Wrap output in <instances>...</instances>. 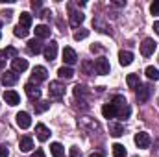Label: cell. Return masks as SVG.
I'll return each instance as SVG.
<instances>
[{
    "instance_id": "7bdbcfd3",
    "label": "cell",
    "mask_w": 159,
    "mask_h": 157,
    "mask_svg": "<svg viewBox=\"0 0 159 157\" xmlns=\"http://www.w3.org/2000/svg\"><path fill=\"white\" fill-rule=\"evenodd\" d=\"M41 6H43V4H41L39 0H34V2H32V7H34V9H41Z\"/></svg>"
},
{
    "instance_id": "60d3db41",
    "label": "cell",
    "mask_w": 159,
    "mask_h": 157,
    "mask_svg": "<svg viewBox=\"0 0 159 157\" xmlns=\"http://www.w3.org/2000/svg\"><path fill=\"white\" fill-rule=\"evenodd\" d=\"M91 52L94 54V52H102V46L100 44H91Z\"/></svg>"
},
{
    "instance_id": "ba28073f",
    "label": "cell",
    "mask_w": 159,
    "mask_h": 157,
    "mask_svg": "<svg viewBox=\"0 0 159 157\" xmlns=\"http://www.w3.org/2000/svg\"><path fill=\"white\" fill-rule=\"evenodd\" d=\"M43 54H44V57H46L48 61H54L56 56H57V43H56V41H50V44L44 46Z\"/></svg>"
},
{
    "instance_id": "d4e9b609",
    "label": "cell",
    "mask_w": 159,
    "mask_h": 157,
    "mask_svg": "<svg viewBox=\"0 0 159 157\" xmlns=\"http://www.w3.org/2000/svg\"><path fill=\"white\" fill-rule=\"evenodd\" d=\"M57 76L61 79H70L72 76H74V70L70 69V67H61L59 70H57Z\"/></svg>"
},
{
    "instance_id": "cb8c5ba5",
    "label": "cell",
    "mask_w": 159,
    "mask_h": 157,
    "mask_svg": "<svg viewBox=\"0 0 159 157\" xmlns=\"http://www.w3.org/2000/svg\"><path fill=\"white\" fill-rule=\"evenodd\" d=\"M50 152H52L54 157H65V148L59 142H52L50 144Z\"/></svg>"
},
{
    "instance_id": "52a82bcc",
    "label": "cell",
    "mask_w": 159,
    "mask_h": 157,
    "mask_svg": "<svg viewBox=\"0 0 159 157\" xmlns=\"http://www.w3.org/2000/svg\"><path fill=\"white\" fill-rule=\"evenodd\" d=\"M17 124H19V128H22V129H28L30 126H32V117H30V113H26V111H20V113H17Z\"/></svg>"
},
{
    "instance_id": "6da1fadb",
    "label": "cell",
    "mask_w": 159,
    "mask_h": 157,
    "mask_svg": "<svg viewBox=\"0 0 159 157\" xmlns=\"http://www.w3.org/2000/svg\"><path fill=\"white\" fill-rule=\"evenodd\" d=\"M111 104L115 105V111H117V117L119 118H128L131 115V109H129V105H128L124 96H115Z\"/></svg>"
},
{
    "instance_id": "d6a6232c",
    "label": "cell",
    "mask_w": 159,
    "mask_h": 157,
    "mask_svg": "<svg viewBox=\"0 0 159 157\" xmlns=\"http://www.w3.org/2000/svg\"><path fill=\"white\" fill-rule=\"evenodd\" d=\"M85 37H89V30H85V28H80L78 32L74 34V39L76 41H81V39H85Z\"/></svg>"
},
{
    "instance_id": "4fadbf2b",
    "label": "cell",
    "mask_w": 159,
    "mask_h": 157,
    "mask_svg": "<svg viewBox=\"0 0 159 157\" xmlns=\"http://www.w3.org/2000/svg\"><path fill=\"white\" fill-rule=\"evenodd\" d=\"M35 133H37V139H39L41 142H44V141L50 139V129L44 124H37L35 126Z\"/></svg>"
},
{
    "instance_id": "2e32d148",
    "label": "cell",
    "mask_w": 159,
    "mask_h": 157,
    "mask_svg": "<svg viewBox=\"0 0 159 157\" xmlns=\"http://www.w3.org/2000/svg\"><path fill=\"white\" fill-rule=\"evenodd\" d=\"M44 48H43V44H41V41L39 39H32V41H28V52L30 54H41Z\"/></svg>"
},
{
    "instance_id": "4dcf8cb0",
    "label": "cell",
    "mask_w": 159,
    "mask_h": 157,
    "mask_svg": "<svg viewBox=\"0 0 159 157\" xmlns=\"http://www.w3.org/2000/svg\"><path fill=\"white\" fill-rule=\"evenodd\" d=\"M144 74H146L150 79H154V81H157V79H159V70L156 69V67H146Z\"/></svg>"
},
{
    "instance_id": "5b68a950",
    "label": "cell",
    "mask_w": 159,
    "mask_h": 157,
    "mask_svg": "<svg viewBox=\"0 0 159 157\" xmlns=\"http://www.w3.org/2000/svg\"><path fill=\"white\" fill-rule=\"evenodd\" d=\"M133 141H135V144H137L139 148H143V150H144V148H148V146H150V142H152V139H150V135H148L146 131H139V133L135 135V139H133Z\"/></svg>"
},
{
    "instance_id": "8d00e7d4",
    "label": "cell",
    "mask_w": 159,
    "mask_h": 157,
    "mask_svg": "<svg viewBox=\"0 0 159 157\" xmlns=\"http://www.w3.org/2000/svg\"><path fill=\"white\" fill-rule=\"evenodd\" d=\"M6 59H7L6 50H0V70H2V69H4V65H6Z\"/></svg>"
},
{
    "instance_id": "277c9868",
    "label": "cell",
    "mask_w": 159,
    "mask_h": 157,
    "mask_svg": "<svg viewBox=\"0 0 159 157\" xmlns=\"http://www.w3.org/2000/svg\"><path fill=\"white\" fill-rule=\"evenodd\" d=\"M156 46H157V43L154 39H144L141 43V54H143L144 57H150V56L156 52Z\"/></svg>"
},
{
    "instance_id": "7a4b0ae2",
    "label": "cell",
    "mask_w": 159,
    "mask_h": 157,
    "mask_svg": "<svg viewBox=\"0 0 159 157\" xmlns=\"http://www.w3.org/2000/svg\"><path fill=\"white\" fill-rule=\"evenodd\" d=\"M48 94H50V98H56V100L63 98V94H65V85H63L61 81H50Z\"/></svg>"
},
{
    "instance_id": "1f68e13d",
    "label": "cell",
    "mask_w": 159,
    "mask_h": 157,
    "mask_svg": "<svg viewBox=\"0 0 159 157\" xmlns=\"http://www.w3.org/2000/svg\"><path fill=\"white\" fill-rule=\"evenodd\" d=\"M93 26H94V28H98V32H102V34H109V28H107L102 20H98V19H96V20H93Z\"/></svg>"
},
{
    "instance_id": "836d02e7",
    "label": "cell",
    "mask_w": 159,
    "mask_h": 157,
    "mask_svg": "<svg viewBox=\"0 0 159 157\" xmlns=\"http://www.w3.org/2000/svg\"><path fill=\"white\" fill-rule=\"evenodd\" d=\"M28 32H30V30H26V28H22V26H17L13 34H15L17 37H20V39H22V37H26V35H28Z\"/></svg>"
},
{
    "instance_id": "7c38bea8",
    "label": "cell",
    "mask_w": 159,
    "mask_h": 157,
    "mask_svg": "<svg viewBox=\"0 0 159 157\" xmlns=\"http://www.w3.org/2000/svg\"><path fill=\"white\" fill-rule=\"evenodd\" d=\"M4 100H6L7 105H17V104H20V96H19V92H15V91H6V92H4Z\"/></svg>"
},
{
    "instance_id": "e0dca14e",
    "label": "cell",
    "mask_w": 159,
    "mask_h": 157,
    "mask_svg": "<svg viewBox=\"0 0 159 157\" xmlns=\"http://www.w3.org/2000/svg\"><path fill=\"white\" fill-rule=\"evenodd\" d=\"M150 94H152V89L148 85H141V89L137 91V100L139 102H146L150 98Z\"/></svg>"
},
{
    "instance_id": "8992f818",
    "label": "cell",
    "mask_w": 159,
    "mask_h": 157,
    "mask_svg": "<svg viewBox=\"0 0 159 157\" xmlns=\"http://www.w3.org/2000/svg\"><path fill=\"white\" fill-rule=\"evenodd\" d=\"M24 91H26V94H28V98H30L32 102L37 104L41 100V91L34 85V83H26V85H24Z\"/></svg>"
},
{
    "instance_id": "ee69618b",
    "label": "cell",
    "mask_w": 159,
    "mask_h": 157,
    "mask_svg": "<svg viewBox=\"0 0 159 157\" xmlns=\"http://www.w3.org/2000/svg\"><path fill=\"white\" fill-rule=\"evenodd\" d=\"M154 32L159 35V20H156V22H154Z\"/></svg>"
},
{
    "instance_id": "484cf974",
    "label": "cell",
    "mask_w": 159,
    "mask_h": 157,
    "mask_svg": "<svg viewBox=\"0 0 159 157\" xmlns=\"http://www.w3.org/2000/svg\"><path fill=\"white\" fill-rule=\"evenodd\" d=\"M126 83H128L129 89H139V85H141V81H139V76H137V74H128Z\"/></svg>"
},
{
    "instance_id": "603a6c76",
    "label": "cell",
    "mask_w": 159,
    "mask_h": 157,
    "mask_svg": "<svg viewBox=\"0 0 159 157\" xmlns=\"http://www.w3.org/2000/svg\"><path fill=\"white\" fill-rule=\"evenodd\" d=\"M102 115H104V118H115L117 117L115 105H113V104H106V105L102 107Z\"/></svg>"
},
{
    "instance_id": "ac0fdd59",
    "label": "cell",
    "mask_w": 159,
    "mask_h": 157,
    "mask_svg": "<svg viewBox=\"0 0 159 157\" xmlns=\"http://www.w3.org/2000/svg\"><path fill=\"white\" fill-rule=\"evenodd\" d=\"M83 19H85V17H83L80 11H74V9L70 7V26H72V28H78L80 24L83 22Z\"/></svg>"
},
{
    "instance_id": "3957f363",
    "label": "cell",
    "mask_w": 159,
    "mask_h": 157,
    "mask_svg": "<svg viewBox=\"0 0 159 157\" xmlns=\"http://www.w3.org/2000/svg\"><path fill=\"white\" fill-rule=\"evenodd\" d=\"M109 70H111V67H109V61H107L106 57H98V59L94 61V72H96V74L106 76V74H109Z\"/></svg>"
},
{
    "instance_id": "7402d4cb",
    "label": "cell",
    "mask_w": 159,
    "mask_h": 157,
    "mask_svg": "<svg viewBox=\"0 0 159 157\" xmlns=\"http://www.w3.org/2000/svg\"><path fill=\"white\" fill-rule=\"evenodd\" d=\"M19 26H22V28H26V30L32 26V15H30L28 11L20 13V19H19Z\"/></svg>"
},
{
    "instance_id": "f1b7e54d",
    "label": "cell",
    "mask_w": 159,
    "mask_h": 157,
    "mask_svg": "<svg viewBox=\"0 0 159 157\" xmlns=\"http://www.w3.org/2000/svg\"><path fill=\"white\" fill-rule=\"evenodd\" d=\"M111 148H113V157H126L128 155V154H126V148H124L122 144H119V142L113 144Z\"/></svg>"
},
{
    "instance_id": "9c48e42d",
    "label": "cell",
    "mask_w": 159,
    "mask_h": 157,
    "mask_svg": "<svg viewBox=\"0 0 159 157\" xmlns=\"http://www.w3.org/2000/svg\"><path fill=\"white\" fill-rule=\"evenodd\" d=\"M63 61L67 63V67H70V65H74L76 61H78V56H76V52L72 50V48H65L63 50Z\"/></svg>"
},
{
    "instance_id": "f546056e",
    "label": "cell",
    "mask_w": 159,
    "mask_h": 157,
    "mask_svg": "<svg viewBox=\"0 0 159 157\" xmlns=\"http://www.w3.org/2000/svg\"><path fill=\"white\" fill-rule=\"evenodd\" d=\"M34 105H35V113H44V111L50 109V102H44V100H39V102L34 104Z\"/></svg>"
},
{
    "instance_id": "f35d334b",
    "label": "cell",
    "mask_w": 159,
    "mask_h": 157,
    "mask_svg": "<svg viewBox=\"0 0 159 157\" xmlns=\"http://www.w3.org/2000/svg\"><path fill=\"white\" fill-rule=\"evenodd\" d=\"M0 15H2L6 20H9V19H11V15H13V11H11V9H7V11H2Z\"/></svg>"
},
{
    "instance_id": "83f0119b",
    "label": "cell",
    "mask_w": 159,
    "mask_h": 157,
    "mask_svg": "<svg viewBox=\"0 0 159 157\" xmlns=\"http://www.w3.org/2000/svg\"><path fill=\"white\" fill-rule=\"evenodd\" d=\"M74 96L76 98H85V96H89V89L87 87H83V85H76L74 87Z\"/></svg>"
},
{
    "instance_id": "ab89813d",
    "label": "cell",
    "mask_w": 159,
    "mask_h": 157,
    "mask_svg": "<svg viewBox=\"0 0 159 157\" xmlns=\"http://www.w3.org/2000/svg\"><path fill=\"white\" fill-rule=\"evenodd\" d=\"M7 155H9L7 148H6V146H0V157H7Z\"/></svg>"
},
{
    "instance_id": "9a60e30c",
    "label": "cell",
    "mask_w": 159,
    "mask_h": 157,
    "mask_svg": "<svg viewBox=\"0 0 159 157\" xmlns=\"http://www.w3.org/2000/svg\"><path fill=\"white\" fill-rule=\"evenodd\" d=\"M46 76H48V72H46L44 67H34V72H32V79L34 81H44Z\"/></svg>"
},
{
    "instance_id": "bcb514c9",
    "label": "cell",
    "mask_w": 159,
    "mask_h": 157,
    "mask_svg": "<svg viewBox=\"0 0 159 157\" xmlns=\"http://www.w3.org/2000/svg\"><path fill=\"white\" fill-rule=\"evenodd\" d=\"M0 28H2V22H0Z\"/></svg>"
},
{
    "instance_id": "ffe728a7",
    "label": "cell",
    "mask_w": 159,
    "mask_h": 157,
    "mask_svg": "<svg viewBox=\"0 0 159 157\" xmlns=\"http://www.w3.org/2000/svg\"><path fill=\"white\" fill-rule=\"evenodd\" d=\"M19 148H20V152H30V150L34 148V141H32L30 137H20Z\"/></svg>"
},
{
    "instance_id": "f6af8a7d",
    "label": "cell",
    "mask_w": 159,
    "mask_h": 157,
    "mask_svg": "<svg viewBox=\"0 0 159 157\" xmlns=\"http://www.w3.org/2000/svg\"><path fill=\"white\" fill-rule=\"evenodd\" d=\"M89 157H104V155H102V154H91Z\"/></svg>"
},
{
    "instance_id": "74e56055",
    "label": "cell",
    "mask_w": 159,
    "mask_h": 157,
    "mask_svg": "<svg viewBox=\"0 0 159 157\" xmlns=\"http://www.w3.org/2000/svg\"><path fill=\"white\" fill-rule=\"evenodd\" d=\"M69 154H70V157H81V152H80L76 146H72V148L69 150Z\"/></svg>"
},
{
    "instance_id": "5bb4252c",
    "label": "cell",
    "mask_w": 159,
    "mask_h": 157,
    "mask_svg": "<svg viewBox=\"0 0 159 157\" xmlns=\"http://www.w3.org/2000/svg\"><path fill=\"white\" fill-rule=\"evenodd\" d=\"M119 63L122 65V67L131 65V63H133V54L128 52V50H120L119 52Z\"/></svg>"
},
{
    "instance_id": "8fae6325",
    "label": "cell",
    "mask_w": 159,
    "mask_h": 157,
    "mask_svg": "<svg viewBox=\"0 0 159 157\" xmlns=\"http://www.w3.org/2000/svg\"><path fill=\"white\" fill-rule=\"evenodd\" d=\"M11 67H13V72H24L26 69H28V61L26 59H22V57H15L13 61H11Z\"/></svg>"
},
{
    "instance_id": "e575fe53",
    "label": "cell",
    "mask_w": 159,
    "mask_h": 157,
    "mask_svg": "<svg viewBox=\"0 0 159 157\" xmlns=\"http://www.w3.org/2000/svg\"><path fill=\"white\" fill-rule=\"evenodd\" d=\"M150 13H152V15H159V0H154V2H152Z\"/></svg>"
},
{
    "instance_id": "30bf717a",
    "label": "cell",
    "mask_w": 159,
    "mask_h": 157,
    "mask_svg": "<svg viewBox=\"0 0 159 157\" xmlns=\"http://www.w3.org/2000/svg\"><path fill=\"white\" fill-rule=\"evenodd\" d=\"M17 81H19V74H17V72H13V70L2 72V83H4V85H15Z\"/></svg>"
},
{
    "instance_id": "b9f144b4",
    "label": "cell",
    "mask_w": 159,
    "mask_h": 157,
    "mask_svg": "<svg viewBox=\"0 0 159 157\" xmlns=\"http://www.w3.org/2000/svg\"><path fill=\"white\" fill-rule=\"evenodd\" d=\"M32 157H44V152H43V150H35V152H34V154H32Z\"/></svg>"
},
{
    "instance_id": "d6986e66",
    "label": "cell",
    "mask_w": 159,
    "mask_h": 157,
    "mask_svg": "<svg viewBox=\"0 0 159 157\" xmlns=\"http://www.w3.org/2000/svg\"><path fill=\"white\" fill-rule=\"evenodd\" d=\"M35 37H37V39H46V37H50V28H48L46 24L35 26Z\"/></svg>"
},
{
    "instance_id": "4316f807",
    "label": "cell",
    "mask_w": 159,
    "mask_h": 157,
    "mask_svg": "<svg viewBox=\"0 0 159 157\" xmlns=\"http://www.w3.org/2000/svg\"><path fill=\"white\" fill-rule=\"evenodd\" d=\"M81 72H83V74H94V63L89 61V59H85V61L81 63Z\"/></svg>"
},
{
    "instance_id": "44dd1931",
    "label": "cell",
    "mask_w": 159,
    "mask_h": 157,
    "mask_svg": "<svg viewBox=\"0 0 159 157\" xmlns=\"http://www.w3.org/2000/svg\"><path fill=\"white\" fill-rule=\"evenodd\" d=\"M109 133H111L113 137H120V135H124V128H122V124H119V122H109Z\"/></svg>"
},
{
    "instance_id": "d590c367",
    "label": "cell",
    "mask_w": 159,
    "mask_h": 157,
    "mask_svg": "<svg viewBox=\"0 0 159 157\" xmlns=\"http://www.w3.org/2000/svg\"><path fill=\"white\" fill-rule=\"evenodd\" d=\"M81 122H83V124H87V126H89V128H93V129H100V126H98L96 122H93V120H89V118H83Z\"/></svg>"
}]
</instances>
